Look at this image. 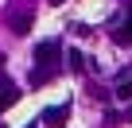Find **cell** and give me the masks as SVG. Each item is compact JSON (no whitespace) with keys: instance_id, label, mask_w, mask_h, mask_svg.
Segmentation results:
<instances>
[{"instance_id":"cell-1","label":"cell","mask_w":132,"mask_h":128,"mask_svg":"<svg viewBox=\"0 0 132 128\" xmlns=\"http://www.w3.org/2000/svg\"><path fill=\"white\" fill-rule=\"evenodd\" d=\"M35 70H51V74L62 70V43H58V39L35 43Z\"/></svg>"},{"instance_id":"cell-2","label":"cell","mask_w":132,"mask_h":128,"mask_svg":"<svg viewBox=\"0 0 132 128\" xmlns=\"http://www.w3.org/2000/svg\"><path fill=\"white\" fill-rule=\"evenodd\" d=\"M113 43H117V47H128V43H132V8H124V12L113 20Z\"/></svg>"},{"instance_id":"cell-3","label":"cell","mask_w":132,"mask_h":128,"mask_svg":"<svg viewBox=\"0 0 132 128\" xmlns=\"http://www.w3.org/2000/svg\"><path fill=\"white\" fill-rule=\"evenodd\" d=\"M70 120V101L66 105H51L47 113H43V124H51V128H58V124H66Z\"/></svg>"},{"instance_id":"cell-4","label":"cell","mask_w":132,"mask_h":128,"mask_svg":"<svg viewBox=\"0 0 132 128\" xmlns=\"http://www.w3.org/2000/svg\"><path fill=\"white\" fill-rule=\"evenodd\" d=\"M16 101H20V86L4 78V82H0V113H4V109H12Z\"/></svg>"},{"instance_id":"cell-5","label":"cell","mask_w":132,"mask_h":128,"mask_svg":"<svg viewBox=\"0 0 132 128\" xmlns=\"http://www.w3.org/2000/svg\"><path fill=\"white\" fill-rule=\"evenodd\" d=\"M8 23H12V31H16V35H31V23H35V16H31V12H16Z\"/></svg>"},{"instance_id":"cell-6","label":"cell","mask_w":132,"mask_h":128,"mask_svg":"<svg viewBox=\"0 0 132 128\" xmlns=\"http://www.w3.org/2000/svg\"><path fill=\"white\" fill-rule=\"evenodd\" d=\"M66 58H70V70H74V74H86V58H82V50H70Z\"/></svg>"},{"instance_id":"cell-7","label":"cell","mask_w":132,"mask_h":128,"mask_svg":"<svg viewBox=\"0 0 132 128\" xmlns=\"http://www.w3.org/2000/svg\"><path fill=\"white\" fill-rule=\"evenodd\" d=\"M113 93H117V97H120V101L128 105V101H132V78H124V82H120V86H117Z\"/></svg>"},{"instance_id":"cell-8","label":"cell","mask_w":132,"mask_h":128,"mask_svg":"<svg viewBox=\"0 0 132 128\" xmlns=\"http://www.w3.org/2000/svg\"><path fill=\"white\" fill-rule=\"evenodd\" d=\"M51 78H54L51 70H35V66H31V86H47Z\"/></svg>"},{"instance_id":"cell-9","label":"cell","mask_w":132,"mask_h":128,"mask_svg":"<svg viewBox=\"0 0 132 128\" xmlns=\"http://www.w3.org/2000/svg\"><path fill=\"white\" fill-rule=\"evenodd\" d=\"M51 4H54V8H62V4H66V0H51Z\"/></svg>"},{"instance_id":"cell-10","label":"cell","mask_w":132,"mask_h":128,"mask_svg":"<svg viewBox=\"0 0 132 128\" xmlns=\"http://www.w3.org/2000/svg\"><path fill=\"white\" fill-rule=\"evenodd\" d=\"M128 116H132V105H128Z\"/></svg>"},{"instance_id":"cell-11","label":"cell","mask_w":132,"mask_h":128,"mask_svg":"<svg viewBox=\"0 0 132 128\" xmlns=\"http://www.w3.org/2000/svg\"><path fill=\"white\" fill-rule=\"evenodd\" d=\"M27 128H35V120H31V124H27Z\"/></svg>"}]
</instances>
